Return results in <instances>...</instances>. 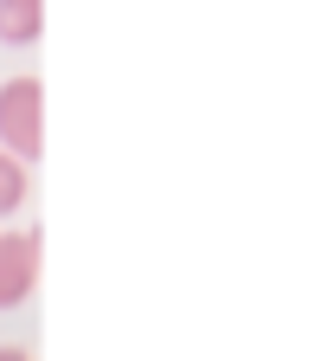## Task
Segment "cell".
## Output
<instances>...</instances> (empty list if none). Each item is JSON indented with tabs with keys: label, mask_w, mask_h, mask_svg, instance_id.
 <instances>
[{
	"label": "cell",
	"mask_w": 335,
	"mask_h": 361,
	"mask_svg": "<svg viewBox=\"0 0 335 361\" xmlns=\"http://www.w3.org/2000/svg\"><path fill=\"white\" fill-rule=\"evenodd\" d=\"M39 110H45V90H39V78H7L0 84V149H7L13 161H39V142H45V123H39Z\"/></svg>",
	"instance_id": "obj_1"
},
{
	"label": "cell",
	"mask_w": 335,
	"mask_h": 361,
	"mask_svg": "<svg viewBox=\"0 0 335 361\" xmlns=\"http://www.w3.org/2000/svg\"><path fill=\"white\" fill-rule=\"evenodd\" d=\"M39 284V233H0V310H20Z\"/></svg>",
	"instance_id": "obj_2"
},
{
	"label": "cell",
	"mask_w": 335,
	"mask_h": 361,
	"mask_svg": "<svg viewBox=\"0 0 335 361\" xmlns=\"http://www.w3.org/2000/svg\"><path fill=\"white\" fill-rule=\"evenodd\" d=\"M45 26V0H0V45H32Z\"/></svg>",
	"instance_id": "obj_3"
},
{
	"label": "cell",
	"mask_w": 335,
	"mask_h": 361,
	"mask_svg": "<svg viewBox=\"0 0 335 361\" xmlns=\"http://www.w3.org/2000/svg\"><path fill=\"white\" fill-rule=\"evenodd\" d=\"M20 200H26V161H13L0 149V213H13Z\"/></svg>",
	"instance_id": "obj_4"
},
{
	"label": "cell",
	"mask_w": 335,
	"mask_h": 361,
	"mask_svg": "<svg viewBox=\"0 0 335 361\" xmlns=\"http://www.w3.org/2000/svg\"><path fill=\"white\" fill-rule=\"evenodd\" d=\"M0 361H32V355L26 348H0Z\"/></svg>",
	"instance_id": "obj_5"
}]
</instances>
